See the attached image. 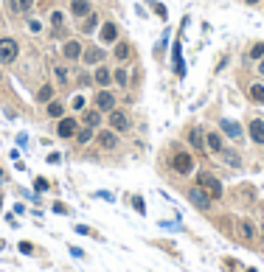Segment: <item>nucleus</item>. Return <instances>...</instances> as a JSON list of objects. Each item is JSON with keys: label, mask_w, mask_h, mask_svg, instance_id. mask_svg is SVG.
Returning <instances> with one entry per match:
<instances>
[{"label": "nucleus", "mask_w": 264, "mask_h": 272, "mask_svg": "<svg viewBox=\"0 0 264 272\" xmlns=\"http://www.w3.org/2000/svg\"><path fill=\"white\" fill-rule=\"evenodd\" d=\"M239 233H242V236H244V238H253V224H250V222H247V219H244V222H242V224H239Z\"/></svg>", "instance_id": "31"}, {"label": "nucleus", "mask_w": 264, "mask_h": 272, "mask_svg": "<svg viewBox=\"0 0 264 272\" xmlns=\"http://www.w3.org/2000/svg\"><path fill=\"white\" fill-rule=\"evenodd\" d=\"M250 59H264V42H256L250 48Z\"/></svg>", "instance_id": "29"}, {"label": "nucleus", "mask_w": 264, "mask_h": 272, "mask_svg": "<svg viewBox=\"0 0 264 272\" xmlns=\"http://www.w3.org/2000/svg\"><path fill=\"white\" fill-rule=\"evenodd\" d=\"M54 76H57L59 84H65V82H68V70H65L62 64H57V68H54Z\"/></svg>", "instance_id": "30"}, {"label": "nucleus", "mask_w": 264, "mask_h": 272, "mask_svg": "<svg viewBox=\"0 0 264 272\" xmlns=\"http://www.w3.org/2000/svg\"><path fill=\"white\" fill-rule=\"evenodd\" d=\"M76 129H79L76 118H59L57 135H59V138H73V135H76Z\"/></svg>", "instance_id": "11"}, {"label": "nucleus", "mask_w": 264, "mask_h": 272, "mask_svg": "<svg viewBox=\"0 0 264 272\" xmlns=\"http://www.w3.org/2000/svg\"><path fill=\"white\" fill-rule=\"evenodd\" d=\"M171 168L177 174H191L194 172V158L188 152H177V154L171 158Z\"/></svg>", "instance_id": "6"}, {"label": "nucleus", "mask_w": 264, "mask_h": 272, "mask_svg": "<svg viewBox=\"0 0 264 272\" xmlns=\"http://www.w3.org/2000/svg\"><path fill=\"white\" fill-rule=\"evenodd\" d=\"M244 3H247V6H256V3H261V0H244Z\"/></svg>", "instance_id": "38"}, {"label": "nucleus", "mask_w": 264, "mask_h": 272, "mask_svg": "<svg viewBox=\"0 0 264 272\" xmlns=\"http://www.w3.org/2000/svg\"><path fill=\"white\" fill-rule=\"evenodd\" d=\"M73 110H85V96H76L73 98Z\"/></svg>", "instance_id": "35"}, {"label": "nucleus", "mask_w": 264, "mask_h": 272, "mask_svg": "<svg viewBox=\"0 0 264 272\" xmlns=\"http://www.w3.org/2000/svg\"><path fill=\"white\" fill-rule=\"evenodd\" d=\"M219 132L225 138H230V140H236V144H242V140H244L242 124H236L233 118H222V121H219Z\"/></svg>", "instance_id": "3"}, {"label": "nucleus", "mask_w": 264, "mask_h": 272, "mask_svg": "<svg viewBox=\"0 0 264 272\" xmlns=\"http://www.w3.org/2000/svg\"><path fill=\"white\" fill-rule=\"evenodd\" d=\"M93 82L99 87H110V82H113V70H110L107 64H101V68H96V73H93Z\"/></svg>", "instance_id": "15"}, {"label": "nucleus", "mask_w": 264, "mask_h": 272, "mask_svg": "<svg viewBox=\"0 0 264 272\" xmlns=\"http://www.w3.org/2000/svg\"><path fill=\"white\" fill-rule=\"evenodd\" d=\"M101 115H104V112H101V110H87V112H82V118H85V126H101Z\"/></svg>", "instance_id": "23"}, {"label": "nucleus", "mask_w": 264, "mask_h": 272, "mask_svg": "<svg viewBox=\"0 0 264 272\" xmlns=\"http://www.w3.org/2000/svg\"><path fill=\"white\" fill-rule=\"evenodd\" d=\"M34 188H37V191H48V180H43V177H37Z\"/></svg>", "instance_id": "34"}, {"label": "nucleus", "mask_w": 264, "mask_h": 272, "mask_svg": "<svg viewBox=\"0 0 264 272\" xmlns=\"http://www.w3.org/2000/svg\"><path fill=\"white\" fill-rule=\"evenodd\" d=\"M188 144H191L197 152H205V135H202V129L194 126L191 132H188Z\"/></svg>", "instance_id": "20"}, {"label": "nucleus", "mask_w": 264, "mask_h": 272, "mask_svg": "<svg viewBox=\"0 0 264 272\" xmlns=\"http://www.w3.org/2000/svg\"><path fill=\"white\" fill-rule=\"evenodd\" d=\"M197 186H200L202 191L211 196V200H222V182L214 177V174H205V172H202L200 177H197Z\"/></svg>", "instance_id": "1"}, {"label": "nucleus", "mask_w": 264, "mask_h": 272, "mask_svg": "<svg viewBox=\"0 0 264 272\" xmlns=\"http://www.w3.org/2000/svg\"><path fill=\"white\" fill-rule=\"evenodd\" d=\"M205 149L214 152V154H219V152L225 149V144H222V132H208L205 135Z\"/></svg>", "instance_id": "14"}, {"label": "nucleus", "mask_w": 264, "mask_h": 272, "mask_svg": "<svg viewBox=\"0 0 264 272\" xmlns=\"http://www.w3.org/2000/svg\"><path fill=\"white\" fill-rule=\"evenodd\" d=\"M62 112H65V104H62V101H57V98L48 101V118H57V121H59V118H62Z\"/></svg>", "instance_id": "25"}, {"label": "nucleus", "mask_w": 264, "mask_h": 272, "mask_svg": "<svg viewBox=\"0 0 264 272\" xmlns=\"http://www.w3.org/2000/svg\"><path fill=\"white\" fill-rule=\"evenodd\" d=\"M113 82H115V84H118V87H121V90H124V87L129 84V70H127V68H124V64H121V68H115V70H113Z\"/></svg>", "instance_id": "24"}, {"label": "nucleus", "mask_w": 264, "mask_h": 272, "mask_svg": "<svg viewBox=\"0 0 264 272\" xmlns=\"http://www.w3.org/2000/svg\"><path fill=\"white\" fill-rule=\"evenodd\" d=\"M37 0H9V8L15 12L17 17H29L31 12H34Z\"/></svg>", "instance_id": "9"}, {"label": "nucleus", "mask_w": 264, "mask_h": 272, "mask_svg": "<svg viewBox=\"0 0 264 272\" xmlns=\"http://www.w3.org/2000/svg\"><path fill=\"white\" fill-rule=\"evenodd\" d=\"M250 101L264 104V84H253V87H250Z\"/></svg>", "instance_id": "27"}, {"label": "nucleus", "mask_w": 264, "mask_h": 272, "mask_svg": "<svg viewBox=\"0 0 264 272\" xmlns=\"http://www.w3.org/2000/svg\"><path fill=\"white\" fill-rule=\"evenodd\" d=\"M96 138H99V146H101V149H107V152L118 149V144H121V140H118V132H115V129H110V126L101 129Z\"/></svg>", "instance_id": "7"}, {"label": "nucleus", "mask_w": 264, "mask_h": 272, "mask_svg": "<svg viewBox=\"0 0 264 272\" xmlns=\"http://www.w3.org/2000/svg\"><path fill=\"white\" fill-rule=\"evenodd\" d=\"M132 205H135V210H138V214H146V208H143V200H141V196H132Z\"/></svg>", "instance_id": "33"}, {"label": "nucleus", "mask_w": 264, "mask_h": 272, "mask_svg": "<svg viewBox=\"0 0 264 272\" xmlns=\"http://www.w3.org/2000/svg\"><path fill=\"white\" fill-rule=\"evenodd\" d=\"M247 132H250V140H253V144L264 146V118H253Z\"/></svg>", "instance_id": "12"}, {"label": "nucleus", "mask_w": 264, "mask_h": 272, "mask_svg": "<svg viewBox=\"0 0 264 272\" xmlns=\"http://www.w3.org/2000/svg\"><path fill=\"white\" fill-rule=\"evenodd\" d=\"M93 138H96V129H93V126H79L76 135H73V140H76L79 146H87L90 140H93Z\"/></svg>", "instance_id": "16"}, {"label": "nucleus", "mask_w": 264, "mask_h": 272, "mask_svg": "<svg viewBox=\"0 0 264 272\" xmlns=\"http://www.w3.org/2000/svg\"><path fill=\"white\" fill-rule=\"evenodd\" d=\"M101 40L104 42H118V26L115 22H104L101 26Z\"/></svg>", "instance_id": "21"}, {"label": "nucleus", "mask_w": 264, "mask_h": 272, "mask_svg": "<svg viewBox=\"0 0 264 272\" xmlns=\"http://www.w3.org/2000/svg\"><path fill=\"white\" fill-rule=\"evenodd\" d=\"M20 250L26 252V256H31V244H29V242H23V244H20Z\"/></svg>", "instance_id": "36"}, {"label": "nucleus", "mask_w": 264, "mask_h": 272, "mask_svg": "<svg viewBox=\"0 0 264 272\" xmlns=\"http://www.w3.org/2000/svg\"><path fill=\"white\" fill-rule=\"evenodd\" d=\"M90 12H93V3H90V0H71V14H73V17L85 20Z\"/></svg>", "instance_id": "13"}, {"label": "nucleus", "mask_w": 264, "mask_h": 272, "mask_svg": "<svg viewBox=\"0 0 264 272\" xmlns=\"http://www.w3.org/2000/svg\"><path fill=\"white\" fill-rule=\"evenodd\" d=\"M82 54H85V48H82V42H79V40H68V42L62 45V56L71 59V62L82 59Z\"/></svg>", "instance_id": "10"}, {"label": "nucleus", "mask_w": 264, "mask_h": 272, "mask_svg": "<svg viewBox=\"0 0 264 272\" xmlns=\"http://www.w3.org/2000/svg\"><path fill=\"white\" fill-rule=\"evenodd\" d=\"M37 101H40V104H48V101H54V87H51V84H43V87H40V93H37Z\"/></svg>", "instance_id": "26"}, {"label": "nucleus", "mask_w": 264, "mask_h": 272, "mask_svg": "<svg viewBox=\"0 0 264 272\" xmlns=\"http://www.w3.org/2000/svg\"><path fill=\"white\" fill-rule=\"evenodd\" d=\"M62 22H65V14H62V12H54V14H51V26H54V31L62 28Z\"/></svg>", "instance_id": "28"}, {"label": "nucleus", "mask_w": 264, "mask_h": 272, "mask_svg": "<svg viewBox=\"0 0 264 272\" xmlns=\"http://www.w3.org/2000/svg\"><path fill=\"white\" fill-rule=\"evenodd\" d=\"M188 202H191L197 210H208L214 200H211V196H208V194L202 191L200 186H194V188H188Z\"/></svg>", "instance_id": "5"}, {"label": "nucleus", "mask_w": 264, "mask_h": 272, "mask_svg": "<svg viewBox=\"0 0 264 272\" xmlns=\"http://www.w3.org/2000/svg\"><path fill=\"white\" fill-rule=\"evenodd\" d=\"M107 121H110V129H115V132H127L129 126H132V121H129V115L124 112V110H110L107 112Z\"/></svg>", "instance_id": "4"}, {"label": "nucleus", "mask_w": 264, "mask_h": 272, "mask_svg": "<svg viewBox=\"0 0 264 272\" xmlns=\"http://www.w3.org/2000/svg\"><path fill=\"white\" fill-rule=\"evenodd\" d=\"M29 31H31V34H40V31H43V20H31L29 22Z\"/></svg>", "instance_id": "32"}, {"label": "nucleus", "mask_w": 264, "mask_h": 272, "mask_svg": "<svg viewBox=\"0 0 264 272\" xmlns=\"http://www.w3.org/2000/svg\"><path fill=\"white\" fill-rule=\"evenodd\" d=\"M256 73H261V76H264V59H261V62H258V68H256Z\"/></svg>", "instance_id": "37"}, {"label": "nucleus", "mask_w": 264, "mask_h": 272, "mask_svg": "<svg viewBox=\"0 0 264 272\" xmlns=\"http://www.w3.org/2000/svg\"><path fill=\"white\" fill-rule=\"evenodd\" d=\"M79 28H82V34H93V31L99 28V14H96V12H90V14L82 20V26H79Z\"/></svg>", "instance_id": "22"}, {"label": "nucleus", "mask_w": 264, "mask_h": 272, "mask_svg": "<svg viewBox=\"0 0 264 272\" xmlns=\"http://www.w3.org/2000/svg\"><path fill=\"white\" fill-rule=\"evenodd\" d=\"M0 205H3V196H0Z\"/></svg>", "instance_id": "39"}, {"label": "nucleus", "mask_w": 264, "mask_h": 272, "mask_svg": "<svg viewBox=\"0 0 264 272\" xmlns=\"http://www.w3.org/2000/svg\"><path fill=\"white\" fill-rule=\"evenodd\" d=\"M82 59H85L87 64H99L101 59H104V48H96V45H90V48H85Z\"/></svg>", "instance_id": "19"}, {"label": "nucleus", "mask_w": 264, "mask_h": 272, "mask_svg": "<svg viewBox=\"0 0 264 272\" xmlns=\"http://www.w3.org/2000/svg\"><path fill=\"white\" fill-rule=\"evenodd\" d=\"M17 56H20V42L12 40V36H3V40H0V62L12 64Z\"/></svg>", "instance_id": "2"}, {"label": "nucleus", "mask_w": 264, "mask_h": 272, "mask_svg": "<svg viewBox=\"0 0 264 272\" xmlns=\"http://www.w3.org/2000/svg\"><path fill=\"white\" fill-rule=\"evenodd\" d=\"M219 158H222V163L230 166V168H239V166H242V158H239V152L228 149V146H225V149L219 152Z\"/></svg>", "instance_id": "17"}, {"label": "nucleus", "mask_w": 264, "mask_h": 272, "mask_svg": "<svg viewBox=\"0 0 264 272\" xmlns=\"http://www.w3.org/2000/svg\"><path fill=\"white\" fill-rule=\"evenodd\" d=\"M96 110H101V112L115 110V93H110L107 87H101L99 93H96Z\"/></svg>", "instance_id": "8"}, {"label": "nucleus", "mask_w": 264, "mask_h": 272, "mask_svg": "<svg viewBox=\"0 0 264 272\" xmlns=\"http://www.w3.org/2000/svg\"><path fill=\"white\" fill-rule=\"evenodd\" d=\"M113 54H115V59H118V62H127V59L132 56V42H127V40H118Z\"/></svg>", "instance_id": "18"}]
</instances>
